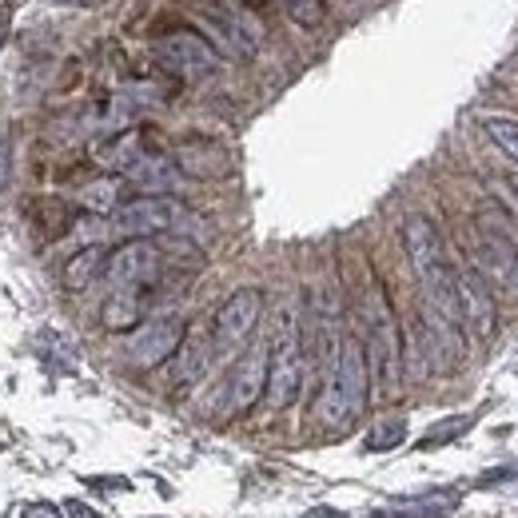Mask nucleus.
<instances>
[{
  "label": "nucleus",
  "mask_w": 518,
  "mask_h": 518,
  "mask_svg": "<svg viewBox=\"0 0 518 518\" xmlns=\"http://www.w3.org/2000/svg\"><path fill=\"white\" fill-rule=\"evenodd\" d=\"M283 4V12L295 20V24H303V28H315L319 20H323V0H279Z\"/></svg>",
  "instance_id": "nucleus-23"
},
{
  "label": "nucleus",
  "mask_w": 518,
  "mask_h": 518,
  "mask_svg": "<svg viewBox=\"0 0 518 518\" xmlns=\"http://www.w3.org/2000/svg\"><path fill=\"white\" fill-rule=\"evenodd\" d=\"M475 427V415H451V419H443V423H435L423 439H419V451H435V447H447V443H455L463 431H471Z\"/></svg>",
  "instance_id": "nucleus-20"
},
{
  "label": "nucleus",
  "mask_w": 518,
  "mask_h": 518,
  "mask_svg": "<svg viewBox=\"0 0 518 518\" xmlns=\"http://www.w3.org/2000/svg\"><path fill=\"white\" fill-rule=\"evenodd\" d=\"M479 259H483V267H491L503 283H507V291L518 299V240H511L507 232H483V248H479Z\"/></svg>",
  "instance_id": "nucleus-13"
},
{
  "label": "nucleus",
  "mask_w": 518,
  "mask_h": 518,
  "mask_svg": "<svg viewBox=\"0 0 518 518\" xmlns=\"http://www.w3.org/2000/svg\"><path fill=\"white\" fill-rule=\"evenodd\" d=\"M4 184H8V144L0 140V192H4Z\"/></svg>",
  "instance_id": "nucleus-28"
},
{
  "label": "nucleus",
  "mask_w": 518,
  "mask_h": 518,
  "mask_svg": "<svg viewBox=\"0 0 518 518\" xmlns=\"http://www.w3.org/2000/svg\"><path fill=\"white\" fill-rule=\"evenodd\" d=\"M188 220V208L176 196H136L128 204H120L108 220L104 232L108 236H128V240H144V236H160L172 232Z\"/></svg>",
  "instance_id": "nucleus-4"
},
{
  "label": "nucleus",
  "mask_w": 518,
  "mask_h": 518,
  "mask_svg": "<svg viewBox=\"0 0 518 518\" xmlns=\"http://www.w3.org/2000/svg\"><path fill=\"white\" fill-rule=\"evenodd\" d=\"M263 311V291L259 287H240L224 299V307L216 311V327H212V347L216 351H232L240 347L259 323Z\"/></svg>",
  "instance_id": "nucleus-7"
},
{
  "label": "nucleus",
  "mask_w": 518,
  "mask_h": 518,
  "mask_svg": "<svg viewBox=\"0 0 518 518\" xmlns=\"http://www.w3.org/2000/svg\"><path fill=\"white\" fill-rule=\"evenodd\" d=\"M176 168L184 176H196V180H216L228 172V152L220 144H204V140H192L176 152Z\"/></svg>",
  "instance_id": "nucleus-14"
},
{
  "label": "nucleus",
  "mask_w": 518,
  "mask_h": 518,
  "mask_svg": "<svg viewBox=\"0 0 518 518\" xmlns=\"http://www.w3.org/2000/svg\"><path fill=\"white\" fill-rule=\"evenodd\" d=\"M407 439V423L403 419H387V423H379L371 435H367V451H391V447H399Z\"/></svg>",
  "instance_id": "nucleus-22"
},
{
  "label": "nucleus",
  "mask_w": 518,
  "mask_h": 518,
  "mask_svg": "<svg viewBox=\"0 0 518 518\" xmlns=\"http://www.w3.org/2000/svg\"><path fill=\"white\" fill-rule=\"evenodd\" d=\"M140 156H144V136H140V132H120V136L100 152V160H104L108 168H116V172H128Z\"/></svg>",
  "instance_id": "nucleus-18"
},
{
  "label": "nucleus",
  "mask_w": 518,
  "mask_h": 518,
  "mask_svg": "<svg viewBox=\"0 0 518 518\" xmlns=\"http://www.w3.org/2000/svg\"><path fill=\"white\" fill-rule=\"evenodd\" d=\"M212 351H216V347H212L208 339H200V335L184 339L180 351H176V383H196V379L208 371Z\"/></svg>",
  "instance_id": "nucleus-16"
},
{
  "label": "nucleus",
  "mask_w": 518,
  "mask_h": 518,
  "mask_svg": "<svg viewBox=\"0 0 518 518\" xmlns=\"http://www.w3.org/2000/svg\"><path fill=\"white\" fill-rule=\"evenodd\" d=\"M455 295H459V319L479 339H491L495 327H499V307H495V295H491L487 279L479 271H459L455 275Z\"/></svg>",
  "instance_id": "nucleus-10"
},
{
  "label": "nucleus",
  "mask_w": 518,
  "mask_h": 518,
  "mask_svg": "<svg viewBox=\"0 0 518 518\" xmlns=\"http://www.w3.org/2000/svg\"><path fill=\"white\" fill-rule=\"evenodd\" d=\"M487 136L495 140V148H503L511 160H518V120H503V116H487L483 120Z\"/></svg>",
  "instance_id": "nucleus-21"
},
{
  "label": "nucleus",
  "mask_w": 518,
  "mask_h": 518,
  "mask_svg": "<svg viewBox=\"0 0 518 518\" xmlns=\"http://www.w3.org/2000/svg\"><path fill=\"white\" fill-rule=\"evenodd\" d=\"M196 16L200 24L208 28V36L228 52V56H256L259 40H263V28L259 20L240 4V0H200L196 4Z\"/></svg>",
  "instance_id": "nucleus-3"
},
{
  "label": "nucleus",
  "mask_w": 518,
  "mask_h": 518,
  "mask_svg": "<svg viewBox=\"0 0 518 518\" xmlns=\"http://www.w3.org/2000/svg\"><path fill=\"white\" fill-rule=\"evenodd\" d=\"M64 518H104V515H96L84 499H68V503H64Z\"/></svg>",
  "instance_id": "nucleus-25"
},
{
  "label": "nucleus",
  "mask_w": 518,
  "mask_h": 518,
  "mask_svg": "<svg viewBox=\"0 0 518 518\" xmlns=\"http://www.w3.org/2000/svg\"><path fill=\"white\" fill-rule=\"evenodd\" d=\"M303 518H347L343 511H335V507H311Z\"/></svg>",
  "instance_id": "nucleus-27"
},
{
  "label": "nucleus",
  "mask_w": 518,
  "mask_h": 518,
  "mask_svg": "<svg viewBox=\"0 0 518 518\" xmlns=\"http://www.w3.org/2000/svg\"><path fill=\"white\" fill-rule=\"evenodd\" d=\"M511 184H515V192H518V172H515V176H511Z\"/></svg>",
  "instance_id": "nucleus-29"
},
{
  "label": "nucleus",
  "mask_w": 518,
  "mask_h": 518,
  "mask_svg": "<svg viewBox=\"0 0 518 518\" xmlns=\"http://www.w3.org/2000/svg\"><path fill=\"white\" fill-rule=\"evenodd\" d=\"M120 192H124V180H96V184H88L84 192H80V204L88 208V212H96V216H112L116 208H120Z\"/></svg>",
  "instance_id": "nucleus-19"
},
{
  "label": "nucleus",
  "mask_w": 518,
  "mask_h": 518,
  "mask_svg": "<svg viewBox=\"0 0 518 518\" xmlns=\"http://www.w3.org/2000/svg\"><path fill=\"white\" fill-rule=\"evenodd\" d=\"M108 331H136L144 319V291H112L100 311Z\"/></svg>",
  "instance_id": "nucleus-15"
},
{
  "label": "nucleus",
  "mask_w": 518,
  "mask_h": 518,
  "mask_svg": "<svg viewBox=\"0 0 518 518\" xmlns=\"http://www.w3.org/2000/svg\"><path fill=\"white\" fill-rule=\"evenodd\" d=\"M156 275H160V252L148 240H128L104 263V279L112 283V291H144V283H152Z\"/></svg>",
  "instance_id": "nucleus-8"
},
{
  "label": "nucleus",
  "mask_w": 518,
  "mask_h": 518,
  "mask_svg": "<svg viewBox=\"0 0 518 518\" xmlns=\"http://www.w3.org/2000/svg\"><path fill=\"white\" fill-rule=\"evenodd\" d=\"M8 28H12V4H0V44L8 40Z\"/></svg>",
  "instance_id": "nucleus-26"
},
{
  "label": "nucleus",
  "mask_w": 518,
  "mask_h": 518,
  "mask_svg": "<svg viewBox=\"0 0 518 518\" xmlns=\"http://www.w3.org/2000/svg\"><path fill=\"white\" fill-rule=\"evenodd\" d=\"M152 52H156V60H160L168 72H176V76H188V80H196V76H208V72L220 64V56H216L212 40H204L200 32H188V28L160 36V40L152 44Z\"/></svg>",
  "instance_id": "nucleus-6"
},
{
  "label": "nucleus",
  "mask_w": 518,
  "mask_h": 518,
  "mask_svg": "<svg viewBox=\"0 0 518 518\" xmlns=\"http://www.w3.org/2000/svg\"><path fill=\"white\" fill-rule=\"evenodd\" d=\"M267 355H271V347H267V343H256V347L232 367V375H228V411H232V415H244V411L256 407V399L263 395V387H267Z\"/></svg>",
  "instance_id": "nucleus-11"
},
{
  "label": "nucleus",
  "mask_w": 518,
  "mask_h": 518,
  "mask_svg": "<svg viewBox=\"0 0 518 518\" xmlns=\"http://www.w3.org/2000/svg\"><path fill=\"white\" fill-rule=\"evenodd\" d=\"M104 263H108V252L104 248H84L64 263V287L68 291H84L96 275H104Z\"/></svg>",
  "instance_id": "nucleus-17"
},
{
  "label": "nucleus",
  "mask_w": 518,
  "mask_h": 518,
  "mask_svg": "<svg viewBox=\"0 0 518 518\" xmlns=\"http://www.w3.org/2000/svg\"><path fill=\"white\" fill-rule=\"evenodd\" d=\"M180 180H184V172H180L176 160L164 156V152H144V156L124 172V184L140 188L144 196H168L172 188H180Z\"/></svg>",
  "instance_id": "nucleus-12"
},
{
  "label": "nucleus",
  "mask_w": 518,
  "mask_h": 518,
  "mask_svg": "<svg viewBox=\"0 0 518 518\" xmlns=\"http://www.w3.org/2000/svg\"><path fill=\"white\" fill-rule=\"evenodd\" d=\"M367 315H371V343L363 347L367 351V371L375 375L379 391H395L399 371H403V339H399V323L391 315V303H387L383 287L371 295Z\"/></svg>",
  "instance_id": "nucleus-5"
},
{
  "label": "nucleus",
  "mask_w": 518,
  "mask_h": 518,
  "mask_svg": "<svg viewBox=\"0 0 518 518\" xmlns=\"http://www.w3.org/2000/svg\"><path fill=\"white\" fill-rule=\"evenodd\" d=\"M184 319L180 315H168V319H152V323H144L132 339H128V359L136 363V367H160V363H168L176 351H180V343H184Z\"/></svg>",
  "instance_id": "nucleus-9"
},
{
  "label": "nucleus",
  "mask_w": 518,
  "mask_h": 518,
  "mask_svg": "<svg viewBox=\"0 0 518 518\" xmlns=\"http://www.w3.org/2000/svg\"><path fill=\"white\" fill-rule=\"evenodd\" d=\"M375 518H399V515H375Z\"/></svg>",
  "instance_id": "nucleus-30"
},
{
  "label": "nucleus",
  "mask_w": 518,
  "mask_h": 518,
  "mask_svg": "<svg viewBox=\"0 0 518 518\" xmlns=\"http://www.w3.org/2000/svg\"><path fill=\"white\" fill-rule=\"evenodd\" d=\"M299 387H303V335H299L295 315L287 311V315L279 319V335H275L271 355H267V387H263V399H267L275 411H283V407L295 403Z\"/></svg>",
  "instance_id": "nucleus-2"
},
{
  "label": "nucleus",
  "mask_w": 518,
  "mask_h": 518,
  "mask_svg": "<svg viewBox=\"0 0 518 518\" xmlns=\"http://www.w3.org/2000/svg\"><path fill=\"white\" fill-rule=\"evenodd\" d=\"M367 387H371V371H367V351L359 339H343L339 343V359L335 367L323 375V395H319V423L339 431L351 427L363 407H367Z\"/></svg>",
  "instance_id": "nucleus-1"
},
{
  "label": "nucleus",
  "mask_w": 518,
  "mask_h": 518,
  "mask_svg": "<svg viewBox=\"0 0 518 518\" xmlns=\"http://www.w3.org/2000/svg\"><path fill=\"white\" fill-rule=\"evenodd\" d=\"M20 518H64V511L52 507V503H28V507L20 511Z\"/></svg>",
  "instance_id": "nucleus-24"
}]
</instances>
